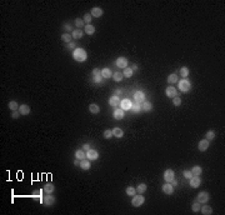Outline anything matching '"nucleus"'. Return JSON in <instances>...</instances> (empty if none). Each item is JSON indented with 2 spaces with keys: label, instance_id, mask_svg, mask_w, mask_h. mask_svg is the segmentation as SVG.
I'll list each match as a JSON object with an SVG mask.
<instances>
[{
  "label": "nucleus",
  "instance_id": "obj_44",
  "mask_svg": "<svg viewBox=\"0 0 225 215\" xmlns=\"http://www.w3.org/2000/svg\"><path fill=\"white\" fill-rule=\"evenodd\" d=\"M63 28H64V30H65L66 33H69V34H71V33H73V26H71V24H70V23H65Z\"/></svg>",
  "mask_w": 225,
  "mask_h": 215
},
{
  "label": "nucleus",
  "instance_id": "obj_31",
  "mask_svg": "<svg viewBox=\"0 0 225 215\" xmlns=\"http://www.w3.org/2000/svg\"><path fill=\"white\" fill-rule=\"evenodd\" d=\"M89 111L91 113V114H99L100 113V108H99V105L97 104H90L89 105Z\"/></svg>",
  "mask_w": 225,
  "mask_h": 215
},
{
  "label": "nucleus",
  "instance_id": "obj_52",
  "mask_svg": "<svg viewBox=\"0 0 225 215\" xmlns=\"http://www.w3.org/2000/svg\"><path fill=\"white\" fill-rule=\"evenodd\" d=\"M82 150H84V152H88V150H90V144H88V143H86V144L82 145Z\"/></svg>",
  "mask_w": 225,
  "mask_h": 215
},
{
  "label": "nucleus",
  "instance_id": "obj_23",
  "mask_svg": "<svg viewBox=\"0 0 225 215\" xmlns=\"http://www.w3.org/2000/svg\"><path fill=\"white\" fill-rule=\"evenodd\" d=\"M43 189H44L45 194H52V193H54V190H55V186H54V184H52V183H46L44 185Z\"/></svg>",
  "mask_w": 225,
  "mask_h": 215
},
{
  "label": "nucleus",
  "instance_id": "obj_28",
  "mask_svg": "<svg viewBox=\"0 0 225 215\" xmlns=\"http://www.w3.org/2000/svg\"><path fill=\"white\" fill-rule=\"evenodd\" d=\"M43 191H44V189H40L38 193L33 194V200H36V201H39V203H43V199H44Z\"/></svg>",
  "mask_w": 225,
  "mask_h": 215
},
{
  "label": "nucleus",
  "instance_id": "obj_10",
  "mask_svg": "<svg viewBox=\"0 0 225 215\" xmlns=\"http://www.w3.org/2000/svg\"><path fill=\"white\" fill-rule=\"evenodd\" d=\"M119 106H120V109H123L124 111H125V110H130L131 106H133V103H131L129 99H123V100H120Z\"/></svg>",
  "mask_w": 225,
  "mask_h": 215
},
{
  "label": "nucleus",
  "instance_id": "obj_46",
  "mask_svg": "<svg viewBox=\"0 0 225 215\" xmlns=\"http://www.w3.org/2000/svg\"><path fill=\"white\" fill-rule=\"evenodd\" d=\"M103 76L101 75H99V76H93L91 78V80H93V83H95V84H101L103 83Z\"/></svg>",
  "mask_w": 225,
  "mask_h": 215
},
{
  "label": "nucleus",
  "instance_id": "obj_29",
  "mask_svg": "<svg viewBox=\"0 0 225 215\" xmlns=\"http://www.w3.org/2000/svg\"><path fill=\"white\" fill-rule=\"evenodd\" d=\"M112 134H114V138H118V139L124 137V131H123V129H120L119 126H115L114 129H112Z\"/></svg>",
  "mask_w": 225,
  "mask_h": 215
},
{
  "label": "nucleus",
  "instance_id": "obj_5",
  "mask_svg": "<svg viewBox=\"0 0 225 215\" xmlns=\"http://www.w3.org/2000/svg\"><path fill=\"white\" fill-rule=\"evenodd\" d=\"M127 64H129V61H127V59L125 58V56H119L118 59H116V61H115V65L120 68V69H125V68H127Z\"/></svg>",
  "mask_w": 225,
  "mask_h": 215
},
{
  "label": "nucleus",
  "instance_id": "obj_20",
  "mask_svg": "<svg viewBox=\"0 0 225 215\" xmlns=\"http://www.w3.org/2000/svg\"><path fill=\"white\" fill-rule=\"evenodd\" d=\"M153 110V104L150 103V101L148 100H145L144 103L141 104V111H144V113H150Z\"/></svg>",
  "mask_w": 225,
  "mask_h": 215
},
{
  "label": "nucleus",
  "instance_id": "obj_45",
  "mask_svg": "<svg viewBox=\"0 0 225 215\" xmlns=\"http://www.w3.org/2000/svg\"><path fill=\"white\" fill-rule=\"evenodd\" d=\"M91 19H93L91 14H90V13H88V14H85V15H84V18H82V20H84V23H85L86 25H88V24H90V21H91Z\"/></svg>",
  "mask_w": 225,
  "mask_h": 215
},
{
  "label": "nucleus",
  "instance_id": "obj_33",
  "mask_svg": "<svg viewBox=\"0 0 225 215\" xmlns=\"http://www.w3.org/2000/svg\"><path fill=\"white\" fill-rule=\"evenodd\" d=\"M61 40L64 41V43L69 44V43H71V41H73V35H71V34H69V33H64V34H61Z\"/></svg>",
  "mask_w": 225,
  "mask_h": 215
},
{
  "label": "nucleus",
  "instance_id": "obj_32",
  "mask_svg": "<svg viewBox=\"0 0 225 215\" xmlns=\"http://www.w3.org/2000/svg\"><path fill=\"white\" fill-rule=\"evenodd\" d=\"M86 158V153L84 152L82 149H79L75 152V159H79V160H82Z\"/></svg>",
  "mask_w": 225,
  "mask_h": 215
},
{
  "label": "nucleus",
  "instance_id": "obj_22",
  "mask_svg": "<svg viewBox=\"0 0 225 215\" xmlns=\"http://www.w3.org/2000/svg\"><path fill=\"white\" fill-rule=\"evenodd\" d=\"M82 170H89L90 168H91V163H90V160L89 159H82V160H80V165H79Z\"/></svg>",
  "mask_w": 225,
  "mask_h": 215
},
{
  "label": "nucleus",
  "instance_id": "obj_41",
  "mask_svg": "<svg viewBox=\"0 0 225 215\" xmlns=\"http://www.w3.org/2000/svg\"><path fill=\"white\" fill-rule=\"evenodd\" d=\"M201 205L202 204H200L199 201H195V203H193V204H191V210H193L194 213H199V212H200Z\"/></svg>",
  "mask_w": 225,
  "mask_h": 215
},
{
  "label": "nucleus",
  "instance_id": "obj_42",
  "mask_svg": "<svg viewBox=\"0 0 225 215\" xmlns=\"http://www.w3.org/2000/svg\"><path fill=\"white\" fill-rule=\"evenodd\" d=\"M130 110H133V113H140L141 111V104H138V103L133 104Z\"/></svg>",
  "mask_w": 225,
  "mask_h": 215
},
{
  "label": "nucleus",
  "instance_id": "obj_13",
  "mask_svg": "<svg viewBox=\"0 0 225 215\" xmlns=\"http://www.w3.org/2000/svg\"><path fill=\"white\" fill-rule=\"evenodd\" d=\"M112 116H114L115 120H123L124 118H125V111H124L123 109H120V108H116L114 110V113H112Z\"/></svg>",
  "mask_w": 225,
  "mask_h": 215
},
{
  "label": "nucleus",
  "instance_id": "obj_54",
  "mask_svg": "<svg viewBox=\"0 0 225 215\" xmlns=\"http://www.w3.org/2000/svg\"><path fill=\"white\" fill-rule=\"evenodd\" d=\"M74 165H75V167H79V165H80V160H79V159H75V160H74Z\"/></svg>",
  "mask_w": 225,
  "mask_h": 215
},
{
  "label": "nucleus",
  "instance_id": "obj_26",
  "mask_svg": "<svg viewBox=\"0 0 225 215\" xmlns=\"http://www.w3.org/2000/svg\"><path fill=\"white\" fill-rule=\"evenodd\" d=\"M101 76L104 79H110V78H112V71L109 69V68H103V69H101Z\"/></svg>",
  "mask_w": 225,
  "mask_h": 215
},
{
  "label": "nucleus",
  "instance_id": "obj_27",
  "mask_svg": "<svg viewBox=\"0 0 225 215\" xmlns=\"http://www.w3.org/2000/svg\"><path fill=\"white\" fill-rule=\"evenodd\" d=\"M84 33L86 34V35H93V34H95V26L91 25V24L85 25V28H84Z\"/></svg>",
  "mask_w": 225,
  "mask_h": 215
},
{
  "label": "nucleus",
  "instance_id": "obj_34",
  "mask_svg": "<svg viewBox=\"0 0 225 215\" xmlns=\"http://www.w3.org/2000/svg\"><path fill=\"white\" fill-rule=\"evenodd\" d=\"M189 73H190V71H189V68H187V66H183V68H180L179 74H180V76H181V79L189 76Z\"/></svg>",
  "mask_w": 225,
  "mask_h": 215
},
{
  "label": "nucleus",
  "instance_id": "obj_6",
  "mask_svg": "<svg viewBox=\"0 0 225 215\" xmlns=\"http://www.w3.org/2000/svg\"><path fill=\"white\" fill-rule=\"evenodd\" d=\"M164 180L165 183H171L172 179H175V173L172 169H166V170L164 171Z\"/></svg>",
  "mask_w": 225,
  "mask_h": 215
},
{
  "label": "nucleus",
  "instance_id": "obj_53",
  "mask_svg": "<svg viewBox=\"0 0 225 215\" xmlns=\"http://www.w3.org/2000/svg\"><path fill=\"white\" fill-rule=\"evenodd\" d=\"M171 185H172V186H174V188H175L176 185H178V180H175V179H172V180H171Z\"/></svg>",
  "mask_w": 225,
  "mask_h": 215
},
{
  "label": "nucleus",
  "instance_id": "obj_1",
  "mask_svg": "<svg viewBox=\"0 0 225 215\" xmlns=\"http://www.w3.org/2000/svg\"><path fill=\"white\" fill-rule=\"evenodd\" d=\"M73 59L78 63H84L88 59V54H86V51L82 48H76L73 51Z\"/></svg>",
  "mask_w": 225,
  "mask_h": 215
},
{
  "label": "nucleus",
  "instance_id": "obj_49",
  "mask_svg": "<svg viewBox=\"0 0 225 215\" xmlns=\"http://www.w3.org/2000/svg\"><path fill=\"white\" fill-rule=\"evenodd\" d=\"M66 48H68V50H70V51H74L75 49H76V44L74 43V41H71V43H69L66 45Z\"/></svg>",
  "mask_w": 225,
  "mask_h": 215
},
{
  "label": "nucleus",
  "instance_id": "obj_17",
  "mask_svg": "<svg viewBox=\"0 0 225 215\" xmlns=\"http://www.w3.org/2000/svg\"><path fill=\"white\" fill-rule=\"evenodd\" d=\"M109 105H110L111 108H118L119 106V104H120V98L119 96H116V95H112L109 98Z\"/></svg>",
  "mask_w": 225,
  "mask_h": 215
},
{
  "label": "nucleus",
  "instance_id": "obj_24",
  "mask_svg": "<svg viewBox=\"0 0 225 215\" xmlns=\"http://www.w3.org/2000/svg\"><path fill=\"white\" fill-rule=\"evenodd\" d=\"M200 213L202 215H211L213 214V208L210 205H201V208H200Z\"/></svg>",
  "mask_w": 225,
  "mask_h": 215
},
{
  "label": "nucleus",
  "instance_id": "obj_39",
  "mask_svg": "<svg viewBox=\"0 0 225 215\" xmlns=\"http://www.w3.org/2000/svg\"><path fill=\"white\" fill-rule=\"evenodd\" d=\"M215 131L214 130H209V131H206V134H205V139L206 140H214V139H215Z\"/></svg>",
  "mask_w": 225,
  "mask_h": 215
},
{
  "label": "nucleus",
  "instance_id": "obj_36",
  "mask_svg": "<svg viewBox=\"0 0 225 215\" xmlns=\"http://www.w3.org/2000/svg\"><path fill=\"white\" fill-rule=\"evenodd\" d=\"M146 189H148V186H146V184L144 183H141V184H139V185L136 186V194H144Z\"/></svg>",
  "mask_w": 225,
  "mask_h": 215
},
{
  "label": "nucleus",
  "instance_id": "obj_48",
  "mask_svg": "<svg viewBox=\"0 0 225 215\" xmlns=\"http://www.w3.org/2000/svg\"><path fill=\"white\" fill-rule=\"evenodd\" d=\"M183 175H184V178L187 179V180L193 178V174H191V171H190V170H184V171H183Z\"/></svg>",
  "mask_w": 225,
  "mask_h": 215
},
{
  "label": "nucleus",
  "instance_id": "obj_50",
  "mask_svg": "<svg viewBox=\"0 0 225 215\" xmlns=\"http://www.w3.org/2000/svg\"><path fill=\"white\" fill-rule=\"evenodd\" d=\"M21 116V114L19 113V110L16 111H11V114H10V118H13V119H19Z\"/></svg>",
  "mask_w": 225,
  "mask_h": 215
},
{
  "label": "nucleus",
  "instance_id": "obj_2",
  "mask_svg": "<svg viewBox=\"0 0 225 215\" xmlns=\"http://www.w3.org/2000/svg\"><path fill=\"white\" fill-rule=\"evenodd\" d=\"M178 88L179 90L181 93H189L190 90H191V83L189 79H186V78H184V79H179V81H178Z\"/></svg>",
  "mask_w": 225,
  "mask_h": 215
},
{
  "label": "nucleus",
  "instance_id": "obj_4",
  "mask_svg": "<svg viewBox=\"0 0 225 215\" xmlns=\"http://www.w3.org/2000/svg\"><path fill=\"white\" fill-rule=\"evenodd\" d=\"M210 199V194L208 191H200L198 195H196V201H199L200 204H206Z\"/></svg>",
  "mask_w": 225,
  "mask_h": 215
},
{
  "label": "nucleus",
  "instance_id": "obj_7",
  "mask_svg": "<svg viewBox=\"0 0 225 215\" xmlns=\"http://www.w3.org/2000/svg\"><path fill=\"white\" fill-rule=\"evenodd\" d=\"M165 94H166L168 98L172 99V98L178 96V90H176V88H174V85H169L168 88L165 89Z\"/></svg>",
  "mask_w": 225,
  "mask_h": 215
},
{
  "label": "nucleus",
  "instance_id": "obj_38",
  "mask_svg": "<svg viewBox=\"0 0 225 215\" xmlns=\"http://www.w3.org/2000/svg\"><path fill=\"white\" fill-rule=\"evenodd\" d=\"M125 193L126 195H129V197L133 198L135 194H136V188H134V186H127L126 189H125Z\"/></svg>",
  "mask_w": 225,
  "mask_h": 215
},
{
  "label": "nucleus",
  "instance_id": "obj_3",
  "mask_svg": "<svg viewBox=\"0 0 225 215\" xmlns=\"http://www.w3.org/2000/svg\"><path fill=\"white\" fill-rule=\"evenodd\" d=\"M144 203H145V198L142 194H135L133 199H131V205H133L134 208H139V206H141Z\"/></svg>",
  "mask_w": 225,
  "mask_h": 215
},
{
  "label": "nucleus",
  "instance_id": "obj_8",
  "mask_svg": "<svg viewBox=\"0 0 225 215\" xmlns=\"http://www.w3.org/2000/svg\"><path fill=\"white\" fill-rule=\"evenodd\" d=\"M86 159H89L90 161H95L99 159V153L95 149H90L86 152Z\"/></svg>",
  "mask_w": 225,
  "mask_h": 215
},
{
  "label": "nucleus",
  "instance_id": "obj_51",
  "mask_svg": "<svg viewBox=\"0 0 225 215\" xmlns=\"http://www.w3.org/2000/svg\"><path fill=\"white\" fill-rule=\"evenodd\" d=\"M91 74H93V76H99V75H101V70L100 69H94Z\"/></svg>",
  "mask_w": 225,
  "mask_h": 215
},
{
  "label": "nucleus",
  "instance_id": "obj_30",
  "mask_svg": "<svg viewBox=\"0 0 225 215\" xmlns=\"http://www.w3.org/2000/svg\"><path fill=\"white\" fill-rule=\"evenodd\" d=\"M123 79H124L123 73H120V71H115V73H112V80H114L115 83L123 81Z\"/></svg>",
  "mask_w": 225,
  "mask_h": 215
},
{
  "label": "nucleus",
  "instance_id": "obj_9",
  "mask_svg": "<svg viewBox=\"0 0 225 215\" xmlns=\"http://www.w3.org/2000/svg\"><path fill=\"white\" fill-rule=\"evenodd\" d=\"M55 198L52 197L51 194H46L44 197V199H43V204L45 205V206H51V205H54L55 204Z\"/></svg>",
  "mask_w": 225,
  "mask_h": 215
},
{
  "label": "nucleus",
  "instance_id": "obj_19",
  "mask_svg": "<svg viewBox=\"0 0 225 215\" xmlns=\"http://www.w3.org/2000/svg\"><path fill=\"white\" fill-rule=\"evenodd\" d=\"M190 171H191V174H193V176H200L202 174V168L200 165H194V167L190 169Z\"/></svg>",
  "mask_w": 225,
  "mask_h": 215
},
{
  "label": "nucleus",
  "instance_id": "obj_16",
  "mask_svg": "<svg viewBox=\"0 0 225 215\" xmlns=\"http://www.w3.org/2000/svg\"><path fill=\"white\" fill-rule=\"evenodd\" d=\"M209 144H210V141L209 140H206V139H201L200 141H199V144H198V149H199V152H206L209 148Z\"/></svg>",
  "mask_w": 225,
  "mask_h": 215
},
{
  "label": "nucleus",
  "instance_id": "obj_37",
  "mask_svg": "<svg viewBox=\"0 0 225 215\" xmlns=\"http://www.w3.org/2000/svg\"><path fill=\"white\" fill-rule=\"evenodd\" d=\"M123 75H124V78H131L134 75V71L131 68H125V69L123 70Z\"/></svg>",
  "mask_w": 225,
  "mask_h": 215
},
{
  "label": "nucleus",
  "instance_id": "obj_35",
  "mask_svg": "<svg viewBox=\"0 0 225 215\" xmlns=\"http://www.w3.org/2000/svg\"><path fill=\"white\" fill-rule=\"evenodd\" d=\"M19 106H20V105H19L15 100H11V101H9V104H7V108H9L11 111H16V110H19Z\"/></svg>",
  "mask_w": 225,
  "mask_h": 215
},
{
  "label": "nucleus",
  "instance_id": "obj_18",
  "mask_svg": "<svg viewBox=\"0 0 225 215\" xmlns=\"http://www.w3.org/2000/svg\"><path fill=\"white\" fill-rule=\"evenodd\" d=\"M19 113H20L22 116L29 115L30 114V106L28 104H21L20 106H19Z\"/></svg>",
  "mask_w": 225,
  "mask_h": 215
},
{
  "label": "nucleus",
  "instance_id": "obj_55",
  "mask_svg": "<svg viewBox=\"0 0 225 215\" xmlns=\"http://www.w3.org/2000/svg\"><path fill=\"white\" fill-rule=\"evenodd\" d=\"M131 69H133V71H135V70L138 69V65H136V64H134V65L131 66Z\"/></svg>",
  "mask_w": 225,
  "mask_h": 215
},
{
  "label": "nucleus",
  "instance_id": "obj_25",
  "mask_svg": "<svg viewBox=\"0 0 225 215\" xmlns=\"http://www.w3.org/2000/svg\"><path fill=\"white\" fill-rule=\"evenodd\" d=\"M71 35H73L74 39H82V38H84V35H85V33L82 31L81 29H75V30H73Z\"/></svg>",
  "mask_w": 225,
  "mask_h": 215
},
{
  "label": "nucleus",
  "instance_id": "obj_21",
  "mask_svg": "<svg viewBox=\"0 0 225 215\" xmlns=\"http://www.w3.org/2000/svg\"><path fill=\"white\" fill-rule=\"evenodd\" d=\"M166 81L169 83V85H174V84H176V83L179 81L178 74H169L168 78H166Z\"/></svg>",
  "mask_w": 225,
  "mask_h": 215
},
{
  "label": "nucleus",
  "instance_id": "obj_43",
  "mask_svg": "<svg viewBox=\"0 0 225 215\" xmlns=\"http://www.w3.org/2000/svg\"><path fill=\"white\" fill-rule=\"evenodd\" d=\"M103 135H104V138H105V139H108V140H109V139H111L112 137H114V134H112V130H110V129H106V130H105Z\"/></svg>",
  "mask_w": 225,
  "mask_h": 215
},
{
  "label": "nucleus",
  "instance_id": "obj_40",
  "mask_svg": "<svg viewBox=\"0 0 225 215\" xmlns=\"http://www.w3.org/2000/svg\"><path fill=\"white\" fill-rule=\"evenodd\" d=\"M74 24H75V26H76L78 29H80V28H85V23H84V20H82L81 18H78V19H75Z\"/></svg>",
  "mask_w": 225,
  "mask_h": 215
},
{
  "label": "nucleus",
  "instance_id": "obj_11",
  "mask_svg": "<svg viewBox=\"0 0 225 215\" xmlns=\"http://www.w3.org/2000/svg\"><path fill=\"white\" fill-rule=\"evenodd\" d=\"M90 14H91L93 18H101V16H103V14H104V10L101 9L100 6H94V8H91Z\"/></svg>",
  "mask_w": 225,
  "mask_h": 215
},
{
  "label": "nucleus",
  "instance_id": "obj_15",
  "mask_svg": "<svg viewBox=\"0 0 225 215\" xmlns=\"http://www.w3.org/2000/svg\"><path fill=\"white\" fill-rule=\"evenodd\" d=\"M134 100H135V103H138V104H142L145 101V94L140 91V90H139V91H135Z\"/></svg>",
  "mask_w": 225,
  "mask_h": 215
},
{
  "label": "nucleus",
  "instance_id": "obj_47",
  "mask_svg": "<svg viewBox=\"0 0 225 215\" xmlns=\"http://www.w3.org/2000/svg\"><path fill=\"white\" fill-rule=\"evenodd\" d=\"M172 104H174L175 106H180V105H181V99H180L179 96L172 98Z\"/></svg>",
  "mask_w": 225,
  "mask_h": 215
},
{
  "label": "nucleus",
  "instance_id": "obj_14",
  "mask_svg": "<svg viewBox=\"0 0 225 215\" xmlns=\"http://www.w3.org/2000/svg\"><path fill=\"white\" fill-rule=\"evenodd\" d=\"M161 190H163V193L164 194H166V195H171V194H174V186L171 185V183H165L163 188H161Z\"/></svg>",
  "mask_w": 225,
  "mask_h": 215
},
{
  "label": "nucleus",
  "instance_id": "obj_12",
  "mask_svg": "<svg viewBox=\"0 0 225 215\" xmlns=\"http://www.w3.org/2000/svg\"><path fill=\"white\" fill-rule=\"evenodd\" d=\"M189 185L193 188V189H196L201 185V179L199 176H193L191 179H189Z\"/></svg>",
  "mask_w": 225,
  "mask_h": 215
}]
</instances>
